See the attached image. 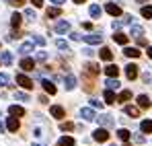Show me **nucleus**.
<instances>
[{
	"label": "nucleus",
	"instance_id": "f257e3e1",
	"mask_svg": "<svg viewBox=\"0 0 152 146\" xmlns=\"http://www.w3.org/2000/svg\"><path fill=\"white\" fill-rule=\"evenodd\" d=\"M82 39H84L88 45H99L103 41V35L101 33H91V35H82Z\"/></svg>",
	"mask_w": 152,
	"mask_h": 146
},
{
	"label": "nucleus",
	"instance_id": "f03ea898",
	"mask_svg": "<svg viewBox=\"0 0 152 146\" xmlns=\"http://www.w3.org/2000/svg\"><path fill=\"white\" fill-rule=\"evenodd\" d=\"M93 138H95L97 142H107V140H109V132H107L105 128H97V130L93 132Z\"/></svg>",
	"mask_w": 152,
	"mask_h": 146
},
{
	"label": "nucleus",
	"instance_id": "7ed1b4c3",
	"mask_svg": "<svg viewBox=\"0 0 152 146\" xmlns=\"http://www.w3.org/2000/svg\"><path fill=\"white\" fill-rule=\"evenodd\" d=\"M17 82H19L23 89H33V80H31L29 76H25V74H17Z\"/></svg>",
	"mask_w": 152,
	"mask_h": 146
},
{
	"label": "nucleus",
	"instance_id": "20e7f679",
	"mask_svg": "<svg viewBox=\"0 0 152 146\" xmlns=\"http://www.w3.org/2000/svg\"><path fill=\"white\" fill-rule=\"evenodd\" d=\"M50 113L53 115V117H58V120H62V117L66 115V111H64V107H62V105H51V107H50Z\"/></svg>",
	"mask_w": 152,
	"mask_h": 146
},
{
	"label": "nucleus",
	"instance_id": "39448f33",
	"mask_svg": "<svg viewBox=\"0 0 152 146\" xmlns=\"http://www.w3.org/2000/svg\"><path fill=\"white\" fill-rule=\"evenodd\" d=\"M8 113H10L12 117H23V115H25V109H23L21 105H10V107H8Z\"/></svg>",
	"mask_w": 152,
	"mask_h": 146
},
{
	"label": "nucleus",
	"instance_id": "423d86ee",
	"mask_svg": "<svg viewBox=\"0 0 152 146\" xmlns=\"http://www.w3.org/2000/svg\"><path fill=\"white\" fill-rule=\"evenodd\" d=\"M105 10H107L111 17H119V15H121V8H119L117 4H113V2H109V4L105 6Z\"/></svg>",
	"mask_w": 152,
	"mask_h": 146
},
{
	"label": "nucleus",
	"instance_id": "0eeeda50",
	"mask_svg": "<svg viewBox=\"0 0 152 146\" xmlns=\"http://www.w3.org/2000/svg\"><path fill=\"white\" fill-rule=\"evenodd\" d=\"M21 68H23L25 72H31V70L35 68V62H33L31 58H23V60H21Z\"/></svg>",
	"mask_w": 152,
	"mask_h": 146
},
{
	"label": "nucleus",
	"instance_id": "6e6552de",
	"mask_svg": "<svg viewBox=\"0 0 152 146\" xmlns=\"http://www.w3.org/2000/svg\"><path fill=\"white\" fill-rule=\"evenodd\" d=\"M105 74H107L109 78H117V74H119V68H117L115 64H109V66H105Z\"/></svg>",
	"mask_w": 152,
	"mask_h": 146
},
{
	"label": "nucleus",
	"instance_id": "1a4fd4ad",
	"mask_svg": "<svg viewBox=\"0 0 152 146\" xmlns=\"http://www.w3.org/2000/svg\"><path fill=\"white\" fill-rule=\"evenodd\" d=\"M126 76L129 78V80L136 78V76H138V66H136V64H127L126 66Z\"/></svg>",
	"mask_w": 152,
	"mask_h": 146
},
{
	"label": "nucleus",
	"instance_id": "9d476101",
	"mask_svg": "<svg viewBox=\"0 0 152 146\" xmlns=\"http://www.w3.org/2000/svg\"><path fill=\"white\" fill-rule=\"evenodd\" d=\"M80 115H82L86 122H93V120H95V111H93L91 107H84V109H80Z\"/></svg>",
	"mask_w": 152,
	"mask_h": 146
},
{
	"label": "nucleus",
	"instance_id": "9b49d317",
	"mask_svg": "<svg viewBox=\"0 0 152 146\" xmlns=\"http://www.w3.org/2000/svg\"><path fill=\"white\" fill-rule=\"evenodd\" d=\"M6 128H8V132H17L19 130V120L17 117H8L6 120Z\"/></svg>",
	"mask_w": 152,
	"mask_h": 146
},
{
	"label": "nucleus",
	"instance_id": "f8f14e48",
	"mask_svg": "<svg viewBox=\"0 0 152 146\" xmlns=\"http://www.w3.org/2000/svg\"><path fill=\"white\" fill-rule=\"evenodd\" d=\"M56 31H58V33H68V31H70V23H68V21H60V23L56 25Z\"/></svg>",
	"mask_w": 152,
	"mask_h": 146
},
{
	"label": "nucleus",
	"instance_id": "ddd939ff",
	"mask_svg": "<svg viewBox=\"0 0 152 146\" xmlns=\"http://www.w3.org/2000/svg\"><path fill=\"white\" fill-rule=\"evenodd\" d=\"M19 51H21L23 56H27V54H31V51H33V41H25V43H21V48H19Z\"/></svg>",
	"mask_w": 152,
	"mask_h": 146
},
{
	"label": "nucleus",
	"instance_id": "4468645a",
	"mask_svg": "<svg viewBox=\"0 0 152 146\" xmlns=\"http://www.w3.org/2000/svg\"><path fill=\"white\" fill-rule=\"evenodd\" d=\"M113 39H115V43H119V45H126L127 43V35L126 33H119V31L113 35Z\"/></svg>",
	"mask_w": 152,
	"mask_h": 146
},
{
	"label": "nucleus",
	"instance_id": "2eb2a0df",
	"mask_svg": "<svg viewBox=\"0 0 152 146\" xmlns=\"http://www.w3.org/2000/svg\"><path fill=\"white\" fill-rule=\"evenodd\" d=\"M124 111H126V115H129V117H138V115H140V109L134 107V105H127Z\"/></svg>",
	"mask_w": 152,
	"mask_h": 146
},
{
	"label": "nucleus",
	"instance_id": "dca6fc26",
	"mask_svg": "<svg viewBox=\"0 0 152 146\" xmlns=\"http://www.w3.org/2000/svg\"><path fill=\"white\" fill-rule=\"evenodd\" d=\"M140 130L144 134H152V120H144V122L140 123Z\"/></svg>",
	"mask_w": 152,
	"mask_h": 146
},
{
	"label": "nucleus",
	"instance_id": "f3484780",
	"mask_svg": "<svg viewBox=\"0 0 152 146\" xmlns=\"http://www.w3.org/2000/svg\"><path fill=\"white\" fill-rule=\"evenodd\" d=\"M0 60H2V64L10 66V64H12V54H10V51H2V54H0Z\"/></svg>",
	"mask_w": 152,
	"mask_h": 146
},
{
	"label": "nucleus",
	"instance_id": "a211bd4d",
	"mask_svg": "<svg viewBox=\"0 0 152 146\" xmlns=\"http://www.w3.org/2000/svg\"><path fill=\"white\" fill-rule=\"evenodd\" d=\"M41 84H43L45 93H50V95H56V87H53V82H51V80H41Z\"/></svg>",
	"mask_w": 152,
	"mask_h": 146
},
{
	"label": "nucleus",
	"instance_id": "6ab92c4d",
	"mask_svg": "<svg viewBox=\"0 0 152 146\" xmlns=\"http://www.w3.org/2000/svg\"><path fill=\"white\" fill-rule=\"evenodd\" d=\"M88 12H91V17H93V19H99L103 10H101V6H99V4H93V6L88 8Z\"/></svg>",
	"mask_w": 152,
	"mask_h": 146
},
{
	"label": "nucleus",
	"instance_id": "aec40b11",
	"mask_svg": "<svg viewBox=\"0 0 152 146\" xmlns=\"http://www.w3.org/2000/svg\"><path fill=\"white\" fill-rule=\"evenodd\" d=\"M138 105H140V107H150L152 101H150L148 95H140V97H138Z\"/></svg>",
	"mask_w": 152,
	"mask_h": 146
},
{
	"label": "nucleus",
	"instance_id": "412c9836",
	"mask_svg": "<svg viewBox=\"0 0 152 146\" xmlns=\"http://www.w3.org/2000/svg\"><path fill=\"white\" fill-rule=\"evenodd\" d=\"M58 146H74V138H70V136H62V138L58 140Z\"/></svg>",
	"mask_w": 152,
	"mask_h": 146
},
{
	"label": "nucleus",
	"instance_id": "4be33fe9",
	"mask_svg": "<svg viewBox=\"0 0 152 146\" xmlns=\"http://www.w3.org/2000/svg\"><path fill=\"white\" fill-rule=\"evenodd\" d=\"M124 54H126L127 58H140V49L138 48H126Z\"/></svg>",
	"mask_w": 152,
	"mask_h": 146
},
{
	"label": "nucleus",
	"instance_id": "5701e85b",
	"mask_svg": "<svg viewBox=\"0 0 152 146\" xmlns=\"http://www.w3.org/2000/svg\"><path fill=\"white\" fill-rule=\"evenodd\" d=\"M64 82H66V89H68V91H72V89L76 87V78L72 76V74H68V76L64 78Z\"/></svg>",
	"mask_w": 152,
	"mask_h": 146
},
{
	"label": "nucleus",
	"instance_id": "b1692460",
	"mask_svg": "<svg viewBox=\"0 0 152 146\" xmlns=\"http://www.w3.org/2000/svg\"><path fill=\"white\" fill-rule=\"evenodd\" d=\"M129 33H132L134 37H142V35H144V29H142L140 25H132V29H129Z\"/></svg>",
	"mask_w": 152,
	"mask_h": 146
},
{
	"label": "nucleus",
	"instance_id": "393cba45",
	"mask_svg": "<svg viewBox=\"0 0 152 146\" xmlns=\"http://www.w3.org/2000/svg\"><path fill=\"white\" fill-rule=\"evenodd\" d=\"M105 101H107V103H117V97H115V93H113L111 89L105 91Z\"/></svg>",
	"mask_w": 152,
	"mask_h": 146
},
{
	"label": "nucleus",
	"instance_id": "a878e982",
	"mask_svg": "<svg viewBox=\"0 0 152 146\" xmlns=\"http://www.w3.org/2000/svg\"><path fill=\"white\" fill-rule=\"evenodd\" d=\"M111 58H113L111 49H109V48H103V49H101V60H105V62H111Z\"/></svg>",
	"mask_w": 152,
	"mask_h": 146
},
{
	"label": "nucleus",
	"instance_id": "bb28decb",
	"mask_svg": "<svg viewBox=\"0 0 152 146\" xmlns=\"http://www.w3.org/2000/svg\"><path fill=\"white\" fill-rule=\"evenodd\" d=\"M127 99H132V91H121L117 97V103H126Z\"/></svg>",
	"mask_w": 152,
	"mask_h": 146
},
{
	"label": "nucleus",
	"instance_id": "cd10ccee",
	"mask_svg": "<svg viewBox=\"0 0 152 146\" xmlns=\"http://www.w3.org/2000/svg\"><path fill=\"white\" fill-rule=\"evenodd\" d=\"M119 84H121V82H119L117 78H109V80H107V89H111V91H113V89L117 91V89H119Z\"/></svg>",
	"mask_w": 152,
	"mask_h": 146
},
{
	"label": "nucleus",
	"instance_id": "c85d7f7f",
	"mask_svg": "<svg viewBox=\"0 0 152 146\" xmlns=\"http://www.w3.org/2000/svg\"><path fill=\"white\" fill-rule=\"evenodd\" d=\"M56 45H58V49H62V51H70L68 41H64V39H58V41H56Z\"/></svg>",
	"mask_w": 152,
	"mask_h": 146
},
{
	"label": "nucleus",
	"instance_id": "c756f323",
	"mask_svg": "<svg viewBox=\"0 0 152 146\" xmlns=\"http://www.w3.org/2000/svg\"><path fill=\"white\" fill-rule=\"evenodd\" d=\"M117 136H119V138H121V140H124V142H127V140H129V136H132V134H129V132H127L126 128H121V130H117Z\"/></svg>",
	"mask_w": 152,
	"mask_h": 146
},
{
	"label": "nucleus",
	"instance_id": "7c9ffc66",
	"mask_svg": "<svg viewBox=\"0 0 152 146\" xmlns=\"http://www.w3.org/2000/svg\"><path fill=\"white\" fill-rule=\"evenodd\" d=\"M25 19H27V21H31V23L37 19V15H35V10H33V8H27V10H25Z\"/></svg>",
	"mask_w": 152,
	"mask_h": 146
},
{
	"label": "nucleus",
	"instance_id": "2f4dec72",
	"mask_svg": "<svg viewBox=\"0 0 152 146\" xmlns=\"http://www.w3.org/2000/svg\"><path fill=\"white\" fill-rule=\"evenodd\" d=\"M21 21H23V17H21L19 12H15V15L10 17V23H12V27H19V25H21Z\"/></svg>",
	"mask_w": 152,
	"mask_h": 146
},
{
	"label": "nucleus",
	"instance_id": "473e14b6",
	"mask_svg": "<svg viewBox=\"0 0 152 146\" xmlns=\"http://www.w3.org/2000/svg\"><path fill=\"white\" fill-rule=\"evenodd\" d=\"M99 123L107 128V125H111V123H113V120H111V115H101V117H99Z\"/></svg>",
	"mask_w": 152,
	"mask_h": 146
},
{
	"label": "nucleus",
	"instance_id": "72a5a7b5",
	"mask_svg": "<svg viewBox=\"0 0 152 146\" xmlns=\"http://www.w3.org/2000/svg\"><path fill=\"white\" fill-rule=\"evenodd\" d=\"M60 12H62V10H60L58 6H51V8H48V17H50V19H53V17H60Z\"/></svg>",
	"mask_w": 152,
	"mask_h": 146
},
{
	"label": "nucleus",
	"instance_id": "f704fd0d",
	"mask_svg": "<svg viewBox=\"0 0 152 146\" xmlns=\"http://www.w3.org/2000/svg\"><path fill=\"white\" fill-rule=\"evenodd\" d=\"M86 72L97 76V74H99V66H97V64H86Z\"/></svg>",
	"mask_w": 152,
	"mask_h": 146
},
{
	"label": "nucleus",
	"instance_id": "c9c22d12",
	"mask_svg": "<svg viewBox=\"0 0 152 146\" xmlns=\"http://www.w3.org/2000/svg\"><path fill=\"white\" fill-rule=\"evenodd\" d=\"M60 130L70 132V130H74V123H72V122H62V123H60Z\"/></svg>",
	"mask_w": 152,
	"mask_h": 146
},
{
	"label": "nucleus",
	"instance_id": "e433bc0d",
	"mask_svg": "<svg viewBox=\"0 0 152 146\" xmlns=\"http://www.w3.org/2000/svg\"><path fill=\"white\" fill-rule=\"evenodd\" d=\"M142 17L144 19H152V6H142Z\"/></svg>",
	"mask_w": 152,
	"mask_h": 146
},
{
	"label": "nucleus",
	"instance_id": "4c0bfd02",
	"mask_svg": "<svg viewBox=\"0 0 152 146\" xmlns=\"http://www.w3.org/2000/svg\"><path fill=\"white\" fill-rule=\"evenodd\" d=\"M0 87H8V76L4 72H0Z\"/></svg>",
	"mask_w": 152,
	"mask_h": 146
},
{
	"label": "nucleus",
	"instance_id": "58836bf2",
	"mask_svg": "<svg viewBox=\"0 0 152 146\" xmlns=\"http://www.w3.org/2000/svg\"><path fill=\"white\" fill-rule=\"evenodd\" d=\"M33 41H35L37 45H45V39H43L41 35H35V37H33Z\"/></svg>",
	"mask_w": 152,
	"mask_h": 146
},
{
	"label": "nucleus",
	"instance_id": "ea45409f",
	"mask_svg": "<svg viewBox=\"0 0 152 146\" xmlns=\"http://www.w3.org/2000/svg\"><path fill=\"white\" fill-rule=\"evenodd\" d=\"M15 99L17 101H29V97H27L25 93H15Z\"/></svg>",
	"mask_w": 152,
	"mask_h": 146
},
{
	"label": "nucleus",
	"instance_id": "a19ab883",
	"mask_svg": "<svg viewBox=\"0 0 152 146\" xmlns=\"http://www.w3.org/2000/svg\"><path fill=\"white\" fill-rule=\"evenodd\" d=\"M8 4H12V6H23L25 0H8Z\"/></svg>",
	"mask_w": 152,
	"mask_h": 146
},
{
	"label": "nucleus",
	"instance_id": "79ce46f5",
	"mask_svg": "<svg viewBox=\"0 0 152 146\" xmlns=\"http://www.w3.org/2000/svg\"><path fill=\"white\" fill-rule=\"evenodd\" d=\"M37 60L45 62V60H48V54H45V51H39V54H37Z\"/></svg>",
	"mask_w": 152,
	"mask_h": 146
},
{
	"label": "nucleus",
	"instance_id": "37998d69",
	"mask_svg": "<svg viewBox=\"0 0 152 146\" xmlns=\"http://www.w3.org/2000/svg\"><path fill=\"white\" fill-rule=\"evenodd\" d=\"M134 140H136L138 144H142V142H144V136H142V134H136V136H134Z\"/></svg>",
	"mask_w": 152,
	"mask_h": 146
},
{
	"label": "nucleus",
	"instance_id": "c03bdc74",
	"mask_svg": "<svg viewBox=\"0 0 152 146\" xmlns=\"http://www.w3.org/2000/svg\"><path fill=\"white\" fill-rule=\"evenodd\" d=\"M31 2H33L35 8H41V6H43V0H31Z\"/></svg>",
	"mask_w": 152,
	"mask_h": 146
},
{
	"label": "nucleus",
	"instance_id": "a18cd8bd",
	"mask_svg": "<svg viewBox=\"0 0 152 146\" xmlns=\"http://www.w3.org/2000/svg\"><path fill=\"white\" fill-rule=\"evenodd\" d=\"M91 105H93V107H99V109H103V107H105L101 101H91Z\"/></svg>",
	"mask_w": 152,
	"mask_h": 146
},
{
	"label": "nucleus",
	"instance_id": "49530a36",
	"mask_svg": "<svg viewBox=\"0 0 152 146\" xmlns=\"http://www.w3.org/2000/svg\"><path fill=\"white\" fill-rule=\"evenodd\" d=\"M70 37H72V39H74V41H78V39H80V37H82V35H80V33H70Z\"/></svg>",
	"mask_w": 152,
	"mask_h": 146
},
{
	"label": "nucleus",
	"instance_id": "de8ad7c7",
	"mask_svg": "<svg viewBox=\"0 0 152 146\" xmlns=\"http://www.w3.org/2000/svg\"><path fill=\"white\" fill-rule=\"evenodd\" d=\"M142 78H144V82H150V80H152L150 72H146V74H144V76H142Z\"/></svg>",
	"mask_w": 152,
	"mask_h": 146
},
{
	"label": "nucleus",
	"instance_id": "09e8293b",
	"mask_svg": "<svg viewBox=\"0 0 152 146\" xmlns=\"http://www.w3.org/2000/svg\"><path fill=\"white\" fill-rule=\"evenodd\" d=\"M50 2H53V4H56V6H62V4H64V2H66V0H50Z\"/></svg>",
	"mask_w": 152,
	"mask_h": 146
},
{
	"label": "nucleus",
	"instance_id": "8fccbe9b",
	"mask_svg": "<svg viewBox=\"0 0 152 146\" xmlns=\"http://www.w3.org/2000/svg\"><path fill=\"white\" fill-rule=\"evenodd\" d=\"M82 51H84L86 56H93V54H95V51H93V49H91V48H84V49H82Z\"/></svg>",
	"mask_w": 152,
	"mask_h": 146
},
{
	"label": "nucleus",
	"instance_id": "3c124183",
	"mask_svg": "<svg viewBox=\"0 0 152 146\" xmlns=\"http://www.w3.org/2000/svg\"><path fill=\"white\" fill-rule=\"evenodd\" d=\"M2 132H4V123L0 122V134H2Z\"/></svg>",
	"mask_w": 152,
	"mask_h": 146
},
{
	"label": "nucleus",
	"instance_id": "603ef678",
	"mask_svg": "<svg viewBox=\"0 0 152 146\" xmlns=\"http://www.w3.org/2000/svg\"><path fill=\"white\" fill-rule=\"evenodd\" d=\"M72 2H76V4H82V2H86V0H72Z\"/></svg>",
	"mask_w": 152,
	"mask_h": 146
},
{
	"label": "nucleus",
	"instance_id": "864d4df0",
	"mask_svg": "<svg viewBox=\"0 0 152 146\" xmlns=\"http://www.w3.org/2000/svg\"><path fill=\"white\" fill-rule=\"evenodd\" d=\"M148 58H152V48H148Z\"/></svg>",
	"mask_w": 152,
	"mask_h": 146
},
{
	"label": "nucleus",
	"instance_id": "5fc2aeb1",
	"mask_svg": "<svg viewBox=\"0 0 152 146\" xmlns=\"http://www.w3.org/2000/svg\"><path fill=\"white\" fill-rule=\"evenodd\" d=\"M33 146H39V144H33Z\"/></svg>",
	"mask_w": 152,
	"mask_h": 146
}]
</instances>
